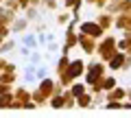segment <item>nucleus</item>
Masks as SVG:
<instances>
[{"label":"nucleus","mask_w":131,"mask_h":118,"mask_svg":"<svg viewBox=\"0 0 131 118\" xmlns=\"http://www.w3.org/2000/svg\"><path fill=\"white\" fill-rule=\"evenodd\" d=\"M81 31H83V33L94 35V37H98V35H101V28H98L96 24H83V26H81Z\"/></svg>","instance_id":"nucleus-1"},{"label":"nucleus","mask_w":131,"mask_h":118,"mask_svg":"<svg viewBox=\"0 0 131 118\" xmlns=\"http://www.w3.org/2000/svg\"><path fill=\"white\" fill-rule=\"evenodd\" d=\"M81 72H83V63H81V61H74V63L70 66V70H68V74H70V77H77V74H81Z\"/></svg>","instance_id":"nucleus-2"},{"label":"nucleus","mask_w":131,"mask_h":118,"mask_svg":"<svg viewBox=\"0 0 131 118\" xmlns=\"http://www.w3.org/2000/svg\"><path fill=\"white\" fill-rule=\"evenodd\" d=\"M120 63H122V55H118V57H114L112 61H109V66H112V68H118Z\"/></svg>","instance_id":"nucleus-3"},{"label":"nucleus","mask_w":131,"mask_h":118,"mask_svg":"<svg viewBox=\"0 0 131 118\" xmlns=\"http://www.w3.org/2000/svg\"><path fill=\"white\" fill-rule=\"evenodd\" d=\"M72 94H74V96H81V94H83V85H74V88H72Z\"/></svg>","instance_id":"nucleus-4"},{"label":"nucleus","mask_w":131,"mask_h":118,"mask_svg":"<svg viewBox=\"0 0 131 118\" xmlns=\"http://www.w3.org/2000/svg\"><path fill=\"white\" fill-rule=\"evenodd\" d=\"M61 105H63V99H59V96H57V99L52 101V107H61Z\"/></svg>","instance_id":"nucleus-5"},{"label":"nucleus","mask_w":131,"mask_h":118,"mask_svg":"<svg viewBox=\"0 0 131 118\" xmlns=\"http://www.w3.org/2000/svg\"><path fill=\"white\" fill-rule=\"evenodd\" d=\"M24 44H26V46H35V39L33 37H24Z\"/></svg>","instance_id":"nucleus-6"},{"label":"nucleus","mask_w":131,"mask_h":118,"mask_svg":"<svg viewBox=\"0 0 131 118\" xmlns=\"http://www.w3.org/2000/svg\"><path fill=\"white\" fill-rule=\"evenodd\" d=\"M112 85H114V79H107L105 81V90H112Z\"/></svg>","instance_id":"nucleus-7"},{"label":"nucleus","mask_w":131,"mask_h":118,"mask_svg":"<svg viewBox=\"0 0 131 118\" xmlns=\"http://www.w3.org/2000/svg\"><path fill=\"white\" fill-rule=\"evenodd\" d=\"M37 77H39V79H44V77H46V68H39V70H37Z\"/></svg>","instance_id":"nucleus-8"},{"label":"nucleus","mask_w":131,"mask_h":118,"mask_svg":"<svg viewBox=\"0 0 131 118\" xmlns=\"http://www.w3.org/2000/svg\"><path fill=\"white\" fill-rule=\"evenodd\" d=\"M107 107H109V109H116V107H122V105H120V103H116V101H114V103H109Z\"/></svg>","instance_id":"nucleus-9"}]
</instances>
